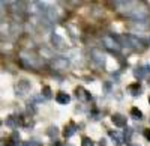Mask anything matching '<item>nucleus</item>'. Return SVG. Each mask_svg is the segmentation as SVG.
<instances>
[{
  "label": "nucleus",
  "mask_w": 150,
  "mask_h": 146,
  "mask_svg": "<svg viewBox=\"0 0 150 146\" xmlns=\"http://www.w3.org/2000/svg\"><path fill=\"white\" fill-rule=\"evenodd\" d=\"M102 42H104V45L108 48L110 51H114V53H119L120 48H122V45L119 44V41L114 38V36H111V35L104 36V38H102Z\"/></svg>",
  "instance_id": "1"
},
{
  "label": "nucleus",
  "mask_w": 150,
  "mask_h": 146,
  "mask_svg": "<svg viewBox=\"0 0 150 146\" xmlns=\"http://www.w3.org/2000/svg\"><path fill=\"white\" fill-rule=\"evenodd\" d=\"M51 66L56 69V71H63L69 66V60L66 57H56L53 62H51Z\"/></svg>",
  "instance_id": "2"
},
{
  "label": "nucleus",
  "mask_w": 150,
  "mask_h": 146,
  "mask_svg": "<svg viewBox=\"0 0 150 146\" xmlns=\"http://www.w3.org/2000/svg\"><path fill=\"white\" fill-rule=\"evenodd\" d=\"M92 56H93V60L99 66L105 65V54L102 53V50H99V48H93V50H92Z\"/></svg>",
  "instance_id": "3"
},
{
  "label": "nucleus",
  "mask_w": 150,
  "mask_h": 146,
  "mask_svg": "<svg viewBox=\"0 0 150 146\" xmlns=\"http://www.w3.org/2000/svg\"><path fill=\"white\" fill-rule=\"evenodd\" d=\"M128 41L131 42V45L134 47V48H137L138 51H144L146 50V42L144 41H141V39H138L137 36H128Z\"/></svg>",
  "instance_id": "4"
},
{
  "label": "nucleus",
  "mask_w": 150,
  "mask_h": 146,
  "mask_svg": "<svg viewBox=\"0 0 150 146\" xmlns=\"http://www.w3.org/2000/svg\"><path fill=\"white\" fill-rule=\"evenodd\" d=\"M111 120H112V124H114L116 127H119V128L126 127V116H123V115H120V113L112 115V116H111Z\"/></svg>",
  "instance_id": "5"
},
{
  "label": "nucleus",
  "mask_w": 150,
  "mask_h": 146,
  "mask_svg": "<svg viewBox=\"0 0 150 146\" xmlns=\"http://www.w3.org/2000/svg\"><path fill=\"white\" fill-rule=\"evenodd\" d=\"M51 42H53V45L57 48V50H65V48H66V44H65L63 38H60V36L56 35V33L51 36Z\"/></svg>",
  "instance_id": "6"
},
{
  "label": "nucleus",
  "mask_w": 150,
  "mask_h": 146,
  "mask_svg": "<svg viewBox=\"0 0 150 146\" xmlns=\"http://www.w3.org/2000/svg\"><path fill=\"white\" fill-rule=\"evenodd\" d=\"M75 95H77V98L80 100V101H89L90 100V93L87 92L84 88H77L75 89Z\"/></svg>",
  "instance_id": "7"
},
{
  "label": "nucleus",
  "mask_w": 150,
  "mask_h": 146,
  "mask_svg": "<svg viewBox=\"0 0 150 146\" xmlns=\"http://www.w3.org/2000/svg\"><path fill=\"white\" fill-rule=\"evenodd\" d=\"M150 72V65H146V66H137L134 69V75L137 78H143L146 74H149Z\"/></svg>",
  "instance_id": "8"
},
{
  "label": "nucleus",
  "mask_w": 150,
  "mask_h": 146,
  "mask_svg": "<svg viewBox=\"0 0 150 146\" xmlns=\"http://www.w3.org/2000/svg\"><path fill=\"white\" fill-rule=\"evenodd\" d=\"M29 90H30V83H29V81L23 80V81H20V83H18V86H17V92H18L20 95H26Z\"/></svg>",
  "instance_id": "9"
},
{
  "label": "nucleus",
  "mask_w": 150,
  "mask_h": 146,
  "mask_svg": "<svg viewBox=\"0 0 150 146\" xmlns=\"http://www.w3.org/2000/svg\"><path fill=\"white\" fill-rule=\"evenodd\" d=\"M77 130H78V127L75 125L74 122H69L66 127H65V131H63V136L65 137H72L75 132H77Z\"/></svg>",
  "instance_id": "10"
},
{
  "label": "nucleus",
  "mask_w": 150,
  "mask_h": 146,
  "mask_svg": "<svg viewBox=\"0 0 150 146\" xmlns=\"http://www.w3.org/2000/svg\"><path fill=\"white\" fill-rule=\"evenodd\" d=\"M56 101H57L59 104H68V103L71 101V96H69L68 93H65V92H59V93L56 95Z\"/></svg>",
  "instance_id": "11"
},
{
  "label": "nucleus",
  "mask_w": 150,
  "mask_h": 146,
  "mask_svg": "<svg viewBox=\"0 0 150 146\" xmlns=\"http://www.w3.org/2000/svg\"><path fill=\"white\" fill-rule=\"evenodd\" d=\"M110 137L114 140V143L117 145V146H122L123 145V142H125V139H123V136H120L117 131H110Z\"/></svg>",
  "instance_id": "12"
},
{
  "label": "nucleus",
  "mask_w": 150,
  "mask_h": 146,
  "mask_svg": "<svg viewBox=\"0 0 150 146\" xmlns=\"http://www.w3.org/2000/svg\"><path fill=\"white\" fill-rule=\"evenodd\" d=\"M128 92L132 96H138V95H141V86L138 83H134V84H131V86L128 88Z\"/></svg>",
  "instance_id": "13"
},
{
  "label": "nucleus",
  "mask_w": 150,
  "mask_h": 146,
  "mask_svg": "<svg viewBox=\"0 0 150 146\" xmlns=\"http://www.w3.org/2000/svg\"><path fill=\"white\" fill-rule=\"evenodd\" d=\"M6 125H8L9 128H12V130H15V128H18V125H20V119L15 118V116H9V118L6 119Z\"/></svg>",
  "instance_id": "14"
},
{
  "label": "nucleus",
  "mask_w": 150,
  "mask_h": 146,
  "mask_svg": "<svg viewBox=\"0 0 150 146\" xmlns=\"http://www.w3.org/2000/svg\"><path fill=\"white\" fill-rule=\"evenodd\" d=\"M131 116H132L134 119H137V120H141V119H143V112L138 110L137 107H134L132 110H131Z\"/></svg>",
  "instance_id": "15"
},
{
  "label": "nucleus",
  "mask_w": 150,
  "mask_h": 146,
  "mask_svg": "<svg viewBox=\"0 0 150 146\" xmlns=\"http://www.w3.org/2000/svg\"><path fill=\"white\" fill-rule=\"evenodd\" d=\"M42 95L45 96L47 100H50V98L53 96V95H51V89H50L48 86H44V88H42Z\"/></svg>",
  "instance_id": "16"
},
{
  "label": "nucleus",
  "mask_w": 150,
  "mask_h": 146,
  "mask_svg": "<svg viewBox=\"0 0 150 146\" xmlns=\"http://www.w3.org/2000/svg\"><path fill=\"white\" fill-rule=\"evenodd\" d=\"M81 146H95V143H93V140H92V139H89V137H83Z\"/></svg>",
  "instance_id": "17"
},
{
  "label": "nucleus",
  "mask_w": 150,
  "mask_h": 146,
  "mask_svg": "<svg viewBox=\"0 0 150 146\" xmlns=\"http://www.w3.org/2000/svg\"><path fill=\"white\" fill-rule=\"evenodd\" d=\"M47 132H48V136H51V137H53V136H57V132H59V131H57L56 127H50Z\"/></svg>",
  "instance_id": "18"
},
{
  "label": "nucleus",
  "mask_w": 150,
  "mask_h": 146,
  "mask_svg": "<svg viewBox=\"0 0 150 146\" xmlns=\"http://www.w3.org/2000/svg\"><path fill=\"white\" fill-rule=\"evenodd\" d=\"M144 136H146V139H149V140H150V131H149V130H146V131H144Z\"/></svg>",
  "instance_id": "19"
},
{
  "label": "nucleus",
  "mask_w": 150,
  "mask_h": 146,
  "mask_svg": "<svg viewBox=\"0 0 150 146\" xmlns=\"http://www.w3.org/2000/svg\"><path fill=\"white\" fill-rule=\"evenodd\" d=\"M0 146H8V143H6V140H5V139L0 140Z\"/></svg>",
  "instance_id": "20"
},
{
  "label": "nucleus",
  "mask_w": 150,
  "mask_h": 146,
  "mask_svg": "<svg viewBox=\"0 0 150 146\" xmlns=\"http://www.w3.org/2000/svg\"><path fill=\"white\" fill-rule=\"evenodd\" d=\"M0 125H2V120H0Z\"/></svg>",
  "instance_id": "21"
},
{
  "label": "nucleus",
  "mask_w": 150,
  "mask_h": 146,
  "mask_svg": "<svg viewBox=\"0 0 150 146\" xmlns=\"http://www.w3.org/2000/svg\"><path fill=\"white\" fill-rule=\"evenodd\" d=\"M68 146H71V145H68Z\"/></svg>",
  "instance_id": "22"
}]
</instances>
